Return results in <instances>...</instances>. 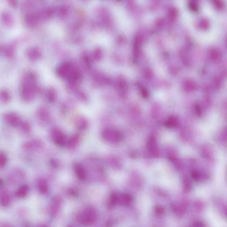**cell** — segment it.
<instances>
[{
  "label": "cell",
  "mask_w": 227,
  "mask_h": 227,
  "mask_svg": "<svg viewBox=\"0 0 227 227\" xmlns=\"http://www.w3.org/2000/svg\"><path fill=\"white\" fill-rule=\"evenodd\" d=\"M36 74L32 72L25 73L22 78L20 95L22 101L29 103L32 101L40 91L37 83Z\"/></svg>",
  "instance_id": "6da1fadb"
},
{
  "label": "cell",
  "mask_w": 227,
  "mask_h": 227,
  "mask_svg": "<svg viewBox=\"0 0 227 227\" xmlns=\"http://www.w3.org/2000/svg\"><path fill=\"white\" fill-rule=\"evenodd\" d=\"M56 72L58 77L66 79L71 84L77 85L83 79L81 70L69 62L61 63L56 67Z\"/></svg>",
  "instance_id": "7a4b0ae2"
},
{
  "label": "cell",
  "mask_w": 227,
  "mask_h": 227,
  "mask_svg": "<svg viewBox=\"0 0 227 227\" xmlns=\"http://www.w3.org/2000/svg\"><path fill=\"white\" fill-rule=\"evenodd\" d=\"M96 219V213L92 207H87L78 213L77 220L84 225L93 224Z\"/></svg>",
  "instance_id": "3957f363"
},
{
  "label": "cell",
  "mask_w": 227,
  "mask_h": 227,
  "mask_svg": "<svg viewBox=\"0 0 227 227\" xmlns=\"http://www.w3.org/2000/svg\"><path fill=\"white\" fill-rule=\"evenodd\" d=\"M3 118L5 122L12 127H19L22 122L20 116L16 112H7L4 115Z\"/></svg>",
  "instance_id": "277c9868"
},
{
  "label": "cell",
  "mask_w": 227,
  "mask_h": 227,
  "mask_svg": "<svg viewBox=\"0 0 227 227\" xmlns=\"http://www.w3.org/2000/svg\"><path fill=\"white\" fill-rule=\"evenodd\" d=\"M51 136L53 141L57 145L61 146L65 143L66 140L65 135L60 129H53L51 131Z\"/></svg>",
  "instance_id": "5b68a950"
},
{
  "label": "cell",
  "mask_w": 227,
  "mask_h": 227,
  "mask_svg": "<svg viewBox=\"0 0 227 227\" xmlns=\"http://www.w3.org/2000/svg\"><path fill=\"white\" fill-rule=\"evenodd\" d=\"M62 202V200L59 197H56L53 198L50 208V213L53 217H55L59 213Z\"/></svg>",
  "instance_id": "8992f818"
},
{
  "label": "cell",
  "mask_w": 227,
  "mask_h": 227,
  "mask_svg": "<svg viewBox=\"0 0 227 227\" xmlns=\"http://www.w3.org/2000/svg\"><path fill=\"white\" fill-rule=\"evenodd\" d=\"M37 115L38 119L43 122H47L51 118V115L48 110L44 107H40L38 109Z\"/></svg>",
  "instance_id": "52a82bcc"
},
{
  "label": "cell",
  "mask_w": 227,
  "mask_h": 227,
  "mask_svg": "<svg viewBox=\"0 0 227 227\" xmlns=\"http://www.w3.org/2000/svg\"><path fill=\"white\" fill-rule=\"evenodd\" d=\"M27 56L28 59L31 61H36L41 58V52L37 48H31L27 51Z\"/></svg>",
  "instance_id": "ba28073f"
},
{
  "label": "cell",
  "mask_w": 227,
  "mask_h": 227,
  "mask_svg": "<svg viewBox=\"0 0 227 227\" xmlns=\"http://www.w3.org/2000/svg\"><path fill=\"white\" fill-rule=\"evenodd\" d=\"M74 170L77 177L80 180L84 181L86 178V172L80 164L77 163L74 165Z\"/></svg>",
  "instance_id": "9c48e42d"
},
{
  "label": "cell",
  "mask_w": 227,
  "mask_h": 227,
  "mask_svg": "<svg viewBox=\"0 0 227 227\" xmlns=\"http://www.w3.org/2000/svg\"><path fill=\"white\" fill-rule=\"evenodd\" d=\"M57 97V93L54 88L49 87L44 92V98L48 102L53 103L55 101Z\"/></svg>",
  "instance_id": "30bf717a"
},
{
  "label": "cell",
  "mask_w": 227,
  "mask_h": 227,
  "mask_svg": "<svg viewBox=\"0 0 227 227\" xmlns=\"http://www.w3.org/2000/svg\"><path fill=\"white\" fill-rule=\"evenodd\" d=\"M76 127L79 131H84L88 127V122L84 116H78L75 119Z\"/></svg>",
  "instance_id": "8fae6325"
},
{
  "label": "cell",
  "mask_w": 227,
  "mask_h": 227,
  "mask_svg": "<svg viewBox=\"0 0 227 227\" xmlns=\"http://www.w3.org/2000/svg\"><path fill=\"white\" fill-rule=\"evenodd\" d=\"M70 89L72 91H74L77 98L80 101L85 102L87 101V97L86 94L83 91L77 88V86H73Z\"/></svg>",
  "instance_id": "7c38bea8"
},
{
  "label": "cell",
  "mask_w": 227,
  "mask_h": 227,
  "mask_svg": "<svg viewBox=\"0 0 227 227\" xmlns=\"http://www.w3.org/2000/svg\"><path fill=\"white\" fill-rule=\"evenodd\" d=\"M37 187L39 192L43 194H45L48 191V185L45 180L40 179L37 182Z\"/></svg>",
  "instance_id": "4fadbf2b"
},
{
  "label": "cell",
  "mask_w": 227,
  "mask_h": 227,
  "mask_svg": "<svg viewBox=\"0 0 227 227\" xmlns=\"http://www.w3.org/2000/svg\"><path fill=\"white\" fill-rule=\"evenodd\" d=\"M29 191V187L27 185H23L18 188L16 192V196L18 197H25L28 194Z\"/></svg>",
  "instance_id": "5bb4252c"
},
{
  "label": "cell",
  "mask_w": 227,
  "mask_h": 227,
  "mask_svg": "<svg viewBox=\"0 0 227 227\" xmlns=\"http://www.w3.org/2000/svg\"><path fill=\"white\" fill-rule=\"evenodd\" d=\"M12 98L11 93L7 89L2 90L0 93L1 101L4 104H7L10 102Z\"/></svg>",
  "instance_id": "9a60e30c"
},
{
  "label": "cell",
  "mask_w": 227,
  "mask_h": 227,
  "mask_svg": "<svg viewBox=\"0 0 227 227\" xmlns=\"http://www.w3.org/2000/svg\"><path fill=\"white\" fill-rule=\"evenodd\" d=\"M80 137L78 134L72 135L67 141V146L69 149H74L78 144Z\"/></svg>",
  "instance_id": "2e32d148"
},
{
  "label": "cell",
  "mask_w": 227,
  "mask_h": 227,
  "mask_svg": "<svg viewBox=\"0 0 227 227\" xmlns=\"http://www.w3.org/2000/svg\"><path fill=\"white\" fill-rule=\"evenodd\" d=\"M201 155L204 158L208 160H212V153L210 148L207 145L202 146L201 149Z\"/></svg>",
  "instance_id": "e0dca14e"
},
{
  "label": "cell",
  "mask_w": 227,
  "mask_h": 227,
  "mask_svg": "<svg viewBox=\"0 0 227 227\" xmlns=\"http://www.w3.org/2000/svg\"><path fill=\"white\" fill-rule=\"evenodd\" d=\"M11 199L8 193L4 191L2 193L1 196V205L6 207L8 206L10 204Z\"/></svg>",
  "instance_id": "ac0fdd59"
},
{
  "label": "cell",
  "mask_w": 227,
  "mask_h": 227,
  "mask_svg": "<svg viewBox=\"0 0 227 227\" xmlns=\"http://www.w3.org/2000/svg\"><path fill=\"white\" fill-rule=\"evenodd\" d=\"M148 147L150 152L152 153L154 155H157L158 154V149L156 143L154 138H151L148 143Z\"/></svg>",
  "instance_id": "d6986e66"
},
{
  "label": "cell",
  "mask_w": 227,
  "mask_h": 227,
  "mask_svg": "<svg viewBox=\"0 0 227 227\" xmlns=\"http://www.w3.org/2000/svg\"><path fill=\"white\" fill-rule=\"evenodd\" d=\"M41 146V143L38 140H35V141L26 143L24 145L25 149H29V150L38 148Z\"/></svg>",
  "instance_id": "ffe728a7"
},
{
  "label": "cell",
  "mask_w": 227,
  "mask_h": 227,
  "mask_svg": "<svg viewBox=\"0 0 227 227\" xmlns=\"http://www.w3.org/2000/svg\"><path fill=\"white\" fill-rule=\"evenodd\" d=\"M132 198L131 196L127 194H122L119 197V203H121L124 205H128L131 202Z\"/></svg>",
  "instance_id": "44dd1931"
},
{
  "label": "cell",
  "mask_w": 227,
  "mask_h": 227,
  "mask_svg": "<svg viewBox=\"0 0 227 227\" xmlns=\"http://www.w3.org/2000/svg\"><path fill=\"white\" fill-rule=\"evenodd\" d=\"M201 173L198 170L194 169L191 171V176L195 181H199L202 178Z\"/></svg>",
  "instance_id": "7402d4cb"
},
{
  "label": "cell",
  "mask_w": 227,
  "mask_h": 227,
  "mask_svg": "<svg viewBox=\"0 0 227 227\" xmlns=\"http://www.w3.org/2000/svg\"><path fill=\"white\" fill-rule=\"evenodd\" d=\"M20 129L25 133H28L30 131V126L26 122L22 121L19 126Z\"/></svg>",
  "instance_id": "603a6c76"
},
{
  "label": "cell",
  "mask_w": 227,
  "mask_h": 227,
  "mask_svg": "<svg viewBox=\"0 0 227 227\" xmlns=\"http://www.w3.org/2000/svg\"><path fill=\"white\" fill-rule=\"evenodd\" d=\"M183 184L185 190L187 192H190L191 188V184L189 179L187 178H185L183 181Z\"/></svg>",
  "instance_id": "cb8c5ba5"
},
{
  "label": "cell",
  "mask_w": 227,
  "mask_h": 227,
  "mask_svg": "<svg viewBox=\"0 0 227 227\" xmlns=\"http://www.w3.org/2000/svg\"><path fill=\"white\" fill-rule=\"evenodd\" d=\"M4 54L7 58H12L14 55V50L11 47H8L3 50Z\"/></svg>",
  "instance_id": "d4e9b609"
},
{
  "label": "cell",
  "mask_w": 227,
  "mask_h": 227,
  "mask_svg": "<svg viewBox=\"0 0 227 227\" xmlns=\"http://www.w3.org/2000/svg\"><path fill=\"white\" fill-rule=\"evenodd\" d=\"M81 61L83 63V65H84L86 67H89L90 65L89 57L87 56L86 54L83 53L81 56Z\"/></svg>",
  "instance_id": "484cf974"
},
{
  "label": "cell",
  "mask_w": 227,
  "mask_h": 227,
  "mask_svg": "<svg viewBox=\"0 0 227 227\" xmlns=\"http://www.w3.org/2000/svg\"><path fill=\"white\" fill-rule=\"evenodd\" d=\"M7 162L6 155L4 153H1L0 154V167L1 168L4 167Z\"/></svg>",
  "instance_id": "4316f807"
},
{
  "label": "cell",
  "mask_w": 227,
  "mask_h": 227,
  "mask_svg": "<svg viewBox=\"0 0 227 227\" xmlns=\"http://www.w3.org/2000/svg\"><path fill=\"white\" fill-rule=\"evenodd\" d=\"M155 212L157 214L161 215L164 212V210L162 206L157 205V206H156L155 208Z\"/></svg>",
  "instance_id": "83f0119b"
},
{
  "label": "cell",
  "mask_w": 227,
  "mask_h": 227,
  "mask_svg": "<svg viewBox=\"0 0 227 227\" xmlns=\"http://www.w3.org/2000/svg\"><path fill=\"white\" fill-rule=\"evenodd\" d=\"M69 193L70 195H72V196H74V197L77 196L78 194L77 192V191H75V190H72V189L70 190L69 191Z\"/></svg>",
  "instance_id": "f1b7e54d"
},
{
  "label": "cell",
  "mask_w": 227,
  "mask_h": 227,
  "mask_svg": "<svg viewBox=\"0 0 227 227\" xmlns=\"http://www.w3.org/2000/svg\"><path fill=\"white\" fill-rule=\"evenodd\" d=\"M201 26H202V27H203V28H204V29H206V28H207L209 27V24H208V22H207L206 20L202 21V24L201 25Z\"/></svg>",
  "instance_id": "f546056e"
},
{
  "label": "cell",
  "mask_w": 227,
  "mask_h": 227,
  "mask_svg": "<svg viewBox=\"0 0 227 227\" xmlns=\"http://www.w3.org/2000/svg\"><path fill=\"white\" fill-rule=\"evenodd\" d=\"M193 226H196V227H203L205 225L202 222H201L200 221H197L193 223Z\"/></svg>",
  "instance_id": "4dcf8cb0"
},
{
  "label": "cell",
  "mask_w": 227,
  "mask_h": 227,
  "mask_svg": "<svg viewBox=\"0 0 227 227\" xmlns=\"http://www.w3.org/2000/svg\"><path fill=\"white\" fill-rule=\"evenodd\" d=\"M215 5L216 6V7H217V8H222L223 6L222 3L220 1V0H216Z\"/></svg>",
  "instance_id": "1f68e13d"
},
{
  "label": "cell",
  "mask_w": 227,
  "mask_h": 227,
  "mask_svg": "<svg viewBox=\"0 0 227 227\" xmlns=\"http://www.w3.org/2000/svg\"><path fill=\"white\" fill-rule=\"evenodd\" d=\"M203 205L201 202L200 201H197V209H203Z\"/></svg>",
  "instance_id": "d6a6232c"
},
{
  "label": "cell",
  "mask_w": 227,
  "mask_h": 227,
  "mask_svg": "<svg viewBox=\"0 0 227 227\" xmlns=\"http://www.w3.org/2000/svg\"><path fill=\"white\" fill-rule=\"evenodd\" d=\"M224 139L227 142V131L226 132V134H225V135H224Z\"/></svg>",
  "instance_id": "836d02e7"
},
{
  "label": "cell",
  "mask_w": 227,
  "mask_h": 227,
  "mask_svg": "<svg viewBox=\"0 0 227 227\" xmlns=\"http://www.w3.org/2000/svg\"><path fill=\"white\" fill-rule=\"evenodd\" d=\"M226 213V216H227V210H226V213Z\"/></svg>",
  "instance_id": "e575fe53"
}]
</instances>
